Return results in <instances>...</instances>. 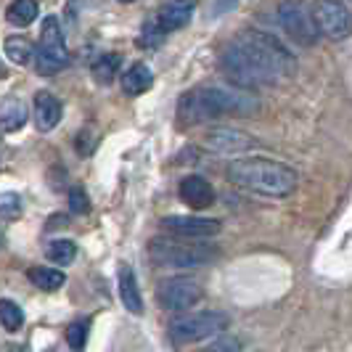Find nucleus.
<instances>
[{"instance_id":"1","label":"nucleus","mask_w":352,"mask_h":352,"mask_svg":"<svg viewBox=\"0 0 352 352\" xmlns=\"http://www.w3.org/2000/svg\"><path fill=\"white\" fill-rule=\"evenodd\" d=\"M220 64L230 82L239 88L270 85L294 72L289 48L278 37L257 30H244L233 37L220 56Z\"/></svg>"},{"instance_id":"2","label":"nucleus","mask_w":352,"mask_h":352,"mask_svg":"<svg viewBox=\"0 0 352 352\" xmlns=\"http://www.w3.org/2000/svg\"><path fill=\"white\" fill-rule=\"evenodd\" d=\"M228 180L236 183L239 188H244V191L281 199V196L294 194L300 175L289 164H281V162H273V159L265 157H244L230 162Z\"/></svg>"},{"instance_id":"3","label":"nucleus","mask_w":352,"mask_h":352,"mask_svg":"<svg viewBox=\"0 0 352 352\" xmlns=\"http://www.w3.org/2000/svg\"><path fill=\"white\" fill-rule=\"evenodd\" d=\"M254 98L244 90L220 88V85H199V88L186 90L177 101V120L183 124H199L210 117L220 114H239V111H252Z\"/></svg>"},{"instance_id":"4","label":"nucleus","mask_w":352,"mask_h":352,"mask_svg":"<svg viewBox=\"0 0 352 352\" xmlns=\"http://www.w3.org/2000/svg\"><path fill=\"white\" fill-rule=\"evenodd\" d=\"M148 257L159 267H199L217 257V247L212 244H196L191 239H151Z\"/></svg>"},{"instance_id":"5","label":"nucleus","mask_w":352,"mask_h":352,"mask_svg":"<svg viewBox=\"0 0 352 352\" xmlns=\"http://www.w3.org/2000/svg\"><path fill=\"white\" fill-rule=\"evenodd\" d=\"M228 316L217 310H204V313H186L170 320V336L175 344H194L204 342L212 336H220L228 329Z\"/></svg>"},{"instance_id":"6","label":"nucleus","mask_w":352,"mask_h":352,"mask_svg":"<svg viewBox=\"0 0 352 352\" xmlns=\"http://www.w3.org/2000/svg\"><path fill=\"white\" fill-rule=\"evenodd\" d=\"M278 21H281L283 32L289 35V40H294L302 48H310L318 43V30L313 8H307L302 0H281L278 6Z\"/></svg>"},{"instance_id":"7","label":"nucleus","mask_w":352,"mask_h":352,"mask_svg":"<svg viewBox=\"0 0 352 352\" xmlns=\"http://www.w3.org/2000/svg\"><path fill=\"white\" fill-rule=\"evenodd\" d=\"M69 64V51H67V40L61 35V24L56 16H48L43 21L40 30V45H37V69L53 74L61 67Z\"/></svg>"},{"instance_id":"8","label":"nucleus","mask_w":352,"mask_h":352,"mask_svg":"<svg viewBox=\"0 0 352 352\" xmlns=\"http://www.w3.org/2000/svg\"><path fill=\"white\" fill-rule=\"evenodd\" d=\"M310 8L320 35L329 40H347L352 35V14L342 0H316Z\"/></svg>"},{"instance_id":"9","label":"nucleus","mask_w":352,"mask_h":352,"mask_svg":"<svg viewBox=\"0 0 352 352\" xmlns=\"http://www.w3.org/2000/svg\"><path fill=\"white\" fill-rule=\"evenodd\" d=\"M157 297L162 302V307H167L173 313H186V310H191L194 305L201 302L204 292H201L199 281H194V278L173 276V278H167V281H162L157 286Z\"/></svg>"},{"instance_id":"10","label":"nucleus","mask_w":352,"mask_h":352,"mask_svg":"<svg viewBox=\"0 0 352 352\" xmlns=\"http://www.w3.org/2000/svg\"><path fill=\"white\" fill-rule=\"evenodd\" d=\"M162 226L175 233L180 239H207L220 233V220H210V217H188V214H170L162 220Z\"/></svg>"},{"instance_id":"11","label":"nucleus","mask_w":352,"mask_h":352,"mask_svg":"<svg viewBox=\"0 0 352 352\" xmlns=\"http://www.w3.org/2000/svg\"><path fill=\"white\" fill-rule=\"evenodd\" d=\"M204 143H207V148L217 151V154H241L254 146V138L236 127H212L204 135Z\"/></svg>"},{"instance_id":"12","label":"nucleus","mask_w":352,"mask_h":352,"mask_svg":"<svg viewBox=\"0 0 352 352\" xmlns=\"http://www.w3.org/2000/svg\"><path fill=\"white\" fill-rule=\"evenodd\" d=\"M180 199L191 207V210H204L214 204V188L207 177L188 175L180 180Z\"/></svg>"},{"instance_id":"13","label":"nucleus","mask_w":352,"mask_h":352,"mask_svg":"<svg viewBox=\"0 0 352 352\" xmlns=\"http://www.w3.org/2000/svg\"><path fill=\"white\" fill-rule=\"evenodd\" d=\"M196 11V0H170L162 11H159V27H162V32L167 35V32H177V30H183L191 16H194Z\"/></svg>"},{"instance_id":"14","label":"nucleus","mask_w":352,"mask_h":352,"mask_svg":"<svg viewBox=\"0 0 352 352\" xmlns=\"http://www.w3.org/2000/svg\"><path fill=\"white\" fill-rule=\"evenodd\" d=\"M61 122V104L58 98L48 93V90H40L35 96V124L40 133H51L56 124Z\"/></svg>"},{"instance_id":"15","label":"nucleus","mask_w":352,"mask_h":352,"mask_svg":"<svg viewBox=\"0 0 352 352\" xmlns=\"http://www.w3.org/2000/svg\"><path fill=\"white\" fill-rule=\"evenodd\" d=\"M120 300H122L124 310L133 313V316H141L143 313V297L138 292V283H135V273L130 265L120 267Z\"/></svg>"},{"instance_id":"16","label":"nucleus","mask_w":352,"mask_h":352,"mask_svg":"<svg viewBox=\"0 0 352 352\" xmlns=\"http://www.w3.org/2000/svg\"><path fill=\"white\" fill-rule=\"evenodd\" d=\"M151 85H154V74L146 64H133L130 69L124 72L122 90L127 96H141L146 90H151Z\"/></svg>"},{"instance_id":"17","label":"nucleus","mask_w":352,"mask_h":352,"mask_svg":"<svg viewBox=\"0 0 352 352\" xmlns=\"http://www.w3.org/2000/svg\"><path fill=\"white\" fill-rule=\"evenodd\" d=\"M27 106L21 98H6L3 109H0V124H3V133H16L27 122Z\"/></svg>"},{"instance_id":"18","label":"nucleus","mask_w":352,"mask_h":352,"mask_svg":"<svg viewBox=\"0 0 352 352\" xmlns=\"http://www.w3.org/2000/svg\"><path fill=\"white\" fill-rule=\"evenodd\" d=\"M27 276L43 292H56V289H61L67 283V276L61 270H56V267H30Z\"/></svg>"},{"instance_id":"19","label":"nucleus","mask_w":352,"mask_h":352,"mask_svg":"<svg viewBox=\"0 0 352 352\" xmlns=\"http://www.w3.org/2000/svg\"><path fill=\"white\" fill-rule=\"evenodd\" d=\"M3 51L8 56V61H14L19 67H27L30 61H32V56H35V48L30 45V40L27 37H8L6 43H3Z\"/></svg>"},{"instance_id":"20","label":"nucleus","mask_w":352,"mask_h":352,"mask_svg":"<svg viewBox=\"0 0 352 352\" xmlns=\"http://www.w3.org/2000/svg\"><path fill=\"white\" fill-rule=\"evenodd\" d=\"M37 14H40L37 0H14L8 6V21L16 27H30L37 19Z\"/></svg>"},{"instance_id":"21","label":"nucleus","mask_w":352,"mask_h":352,"mask_svg":"<svg viewBox=\"0 0 352 352\" xmlns=\"http://www.w3.org/2000/svg\"><path fill=\"white\" fill-rule=\"evenodd\" d=\"M93 77L98 80V82H111L114 77H117V72H120V56L117 53H104V56H98L96 61H93Z\"/></svg>"},{"instance_id":"22","label":"nucleus","mask_w":352,"mask_h":352,"mask_svg":"<svg viewBox=\"0 0 352 352\" xmlns=\"http://www.w3.org/2000/svg\"><path fill=\"white\" fill-rule=\"evenodd\" d=\"M0 323H3V331L14 334L24 326V313L14 300H0Z\"/></svg>"},{"instance_id":"23","label":"nucleus","mask_w":352,"mask_h":352,"mask_svg":"<svg viewBox=\"0 0 352 352\" xmlns=\"http://www.w3.org/2000/svg\"><path fill=\"white\" fill-rule=\"evenodd\" d=\"M45 254H48L51 263L69 265L72 260H74V254H77V247H74V241H69V239H58V241H51V244H48Z\"/></svg>"},{"instance_id":"24","label":"nucleus","mask_w":352,"mask_h":352,"mask_svg":"<svg viewBox=\"0 0 352 352\" xmlns=\"http://www.w3.org/2000/svg\"><path fill=\"white\" fill-rule=\"evenodd\" d=\"M88 331H90L88 320H74V323H69V329H67V342H69L72 350L74 352L85 350V344H88Z\"/></svg>"},{"instance_id":"25","label":"nucleus","mask_w":352,"mask_h":352,"mask_svg":"<svg viewBox=\"0 0 352 352\" xmlns=\"http://www.w3.org/2000/svg\"><path fill=\"white\" fill-rule=\"evenodd\" d=\"M0 214H3V220H6V223L16 220L19 214H21V196L6 191V194L0 196Z\"/></svg>"},{"instance_id":"26","label":"nucleus","mask_w":352,"mask_h":352,"mask_svg":"<svg viewBox=\"0 0 352 352\" xmlns=\"http://www.w3.org/2000/svg\"><path fill=\"white\" fill-rule=\"evenodd\" d=\"M162 37H164V32H162L159 21L154 19V21H148V24L143 27V37L138 40V45H141V48H154V45L162 43Z\"/></svg>"},{"instance_id":"27","label":"nucleus","mask_w":352,"mask_h":352,"mask_svg":"<svg viewBox=\"0 0 352 352\" xmlns=\"http://www.w3.org/2000/svg\"><path fill=\"white\" fill-rule=\"evenodd\" d=\"M196 352H241V344H239V339H233V336H220V339H214L207 347H201V350H196Z\"/></svg>"},{"instance_id":"28","label":"nucleus","mask_w":352,"mask_h":352,"mask_svg":"<svg viewBox=\"0 0 352 352\" xmlns=\"http://www.w3.org/2000/svg\"><path fill=\"white\" fill-rule=\"evenodd\" d=\"M69 210L74 214H85L90 210V199L82 188H72L69 191Z\"/></svg>"},{"instance_id":"29","label":"nucleus","mask_w":352,"mask_h":352,"mask_svg":"<svg viewBox=\"0 0 352 352\" xmlns=\"http://www.w3.org/2000/svg\"><path fill=\"white\" fill-rule=\"evenodd\" d=\"M233 3H239V0H217V14L226 8H233Z\"/></svg>"},{"instance_id":"30","label":"nucleus","mask_w":352,"mask_h":352,"mask_svg":"<svg viewBox=\"0 0 352 352\" xmlns=\"http://www.w3.org/2000/svg\"><path fill=\"white\" fill-rule=\"evenodd\" d=\"M120 3H133V0H120Z\"/></svg>"},{"instance_id":"31","label":"nucleus","mask_w":352,"mask_h":352,"mask_svg":"<svg viewBox=\"0 0 352 352\" xmlns=\"http://www.w3.org/2000/svg\"><path fill=\"white\" fill-rule=\"evenodd\" d=\"M45 352H58V350H45Z\"/></svg>"}]
</instances>
